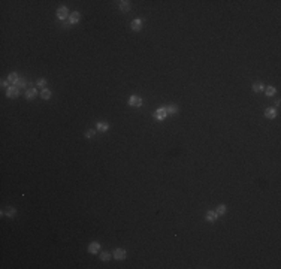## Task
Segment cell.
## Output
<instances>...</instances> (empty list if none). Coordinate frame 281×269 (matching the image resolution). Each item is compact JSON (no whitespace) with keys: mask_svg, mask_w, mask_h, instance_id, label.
Segmentation results:
<instances>
[{"mask_svg":"<svg viewBox=\"0 0 281 269\" xmlns=\"http://www.w3.org/2000/svg\"><path fill=\"white\" fill-rule=\"evenodd\" d=\"M6 96L9 97V99H15V97H18L20 96V88L18 87H8V90H6Z\"/></svg>","mask_w":281,"mask_h":269,"instance_id":"cell-1","label":"cell"},{"mask_svg":"<svg viewBox=\"0 0 281 269\" xmlns=\"http://www.w3.org/2000/svg\"><path fill=\"white\" fill-rule=\"evenodd\" d=\"M57 17H58V20L65 21V20L69 17V9H67L66 6H60V8L57 9Z\"/></svg>","mask_w":281,"mask_h":269,"instance_id":"cell-2","label":"cell"},{"mask_svg":"<svg viewBox=\"0 0 281 269\" xmlns=\"http://www.w3.org/2000/svg\"><path fill=\"white\" fill-rule=\"evenodd\" d=\"M126 256H127V251L124 248H117L115 251H114V257H115L117 260H124Z\"/></svg>","mask_w":281,"mask_h":269,"instance_id":"cell-3","label":"cell"},{"mask_svg":"<svg viewBox=\"0 0 281 269\" xmlns=\"http://www.w3.org/2000/svg\"><path fill=\"white\" fill-rule=\"evenodd\" d=\"M129 105L130 106H140V105H142V99H140L139 96H130L129 97Z\"/></svg>","mask_w":281,"mask_h":269,"instance_id":"cell-4","label":"cell"},{"mask_svg":"<svg viewBox=\"0 0 281 269\" xmlns=\"http://www.w3.org/2000/svg\"><path fill=\"white\" fill-rule=\"evenodd\" d=\"M142 20H139V18H136V20H133L132 22H130V27H132V30H135V32H140V29H142Z\"/></svg>","mask_w":281,"mask_h":269,"instance_id":"cell-5","label":"cell"},{"mask_svg":"<svg viewBox=\"0 0 281 269\" xmlns=\"http://www.w3.org/2000/svg\"><path fill=\"white\" fill-rule=\"evenodd\" d=\"M265 117L269 118V120H274L277 117V109L275 108H266L265 109Z\"/></svg>","mask_w":281,"mask_h":269,"instance_id":"cell-6","label":"cell"},{"mask_svg":"<svg viewBox=\"0 0 281 269\" xmlns=\"http://www.w3.org/2000/svg\"><path fill=\"white\" fill-rule=\"evenodd\" d=\"M154 117H156L157 120H164L166 117H168V112H166L164 108H159V109L156 111V114H154Z\"/></svg>","mask_w":281,"mask_h":269,"instance_id":"cell-7","label":"cell"},{"mask_svg":"<svg viewBox=\"0 0 281 269\" xmlns=\"http://www.w3.org/2000/svg\"><path fill=\"white\" fill-rule=\"evenodd\" d=\"M100 250V244L99 242H91L90 245H88V253L90 254H97Z\"/></svg>","mask_w":281,"mask_h":269,"instance_id":"cell-8","label":"cell"},{"mask_svg":"<svg viewBox=\"0 0 281 269\" xmlns=\"http://www.w3.org/2000/svg\"><path fill=\"white\" fill-rule=\"evenodd\" d=\"M36 96H37V90L36 88H27V91H25V99H27V100H33Z\"/></svg>","mask_w":281,"mask_h":269,"instance_id":"cell-9","label":"cell"},{"mask_svg":"<svg viewBox=\"0 0 281 269\" xmlns=\"http://www.w3.org/2000/svg\"><path fill=\"white\" fill-rule=\"evenodd\" d=\"M79 20H81V14H79V12H72V14L69 15V22L70 24H76Z\"/></svg>","mask_w":281,"mask_h":269,"instance_id":"cell-10","label":"cell"},{"mask_svg":"<svg viewBox=\"0 0 281 269\" xmlns=\"http://www.w3.org/2000/svg\"><path fill=\"white\" fill-rule=\"evenodd\" d=\"M18 79H20V78H18V73H15V72H11V73L8 75L9 84H14V85H15V84L18 82Z\"/></svg>","mask_w":281,"mask_h":269,"instance_id":"cell-11","label":"cell"},{"mask_svg":"<svg viewBox=\"0 0 281 269\" xmlns=\"http://www.w3.org/2000/svg\"><path fill=\"white\" fill-rule=\"evenodd\" d=\"M217 217H218V215H217L215 211H208V212H207V221L214 223V221L217 220Z\"/></svg>","mask_w":281,"mask_h":269,"instance_id":"cell-12","label":"cell"},{"mask_svg":"<svg viewBox=\"0 0 281 269\" xmlns=\"http://www.w3.org/2000/svg\"><path fill=\"white\" fill-rule=\"evenodd\" d=\"M108 129H109V124L106 121H99L97 123V130L99 132H106Z\"/></svg>","mask_w":281,"mask_h":269,"instance_id":"cell-13","label":"cell"},{"mask_svg":"<svg viewBox=\"0 0 281 269\" xmlns=\"http://www.w3.org/2000/svg\"><path fill=\"white\" fill-rule=\"evenodd\" d=\"M120 9H121L123 12H129V11H130V2H127V0L120 2Z\"/></svg>","mask_w":281,"mask_h":269,"instance_id":"cell-14","label":"cell"},{"mask_svg":"<svg viewBox=\"0 0 281 269\" xmlns=\"http://www.w3.org/2000/svg\"><path fill=\"white\" fill-rule=\"evenodd\" d=\"M263 88H265V85H263L262 82H254V84H253V91H254V93H260Z\"/></svg>","mask_w":281,"mask_h":269,"instance_id":"cell-15","label":"cell"},{"mask_svg":"<svg viewBox=\"0 0 281 269\" xmlns=\"http://www.w3.org/2000/svg\"><path fill=\"white\" fill-rule=\"evenodd\" d=\"M265 93H266V96H269V97H272L275 93H277V90H275V87H272V85H269V87H266L265 88Z\"/></svg>","mask_w":281,"mask_h":269,"instance_id":"cell-16","label":"cell"},{"mask_svg":"<svg viewBox=\"0 0 281 269\" xmlns=\"http://www.w3.org/2000/svg\"><path fill=\"white\" fill-rule=\"evenodd\" d=\"M164 109H166V112H168V114H176V112H178V106H176V105H168Z\"/></svg>","mask_w":281,"mask_h":269,"instance_id":"cell-17","label":"cell"},{"mask_svg":"<svg viewBox=\"0 0 281 269\" xmlns=\"http://www.w3.org/2000/svg\"><path fill=\"white\" fill-rule=\"evenodd\" d=\"M41 96H42V99L48 100V99L51 97V91H49L48 88H44V90H42V93H41Z\"/></svg>","mask_w":281,"mask_h":269,"instance_id":"cell-18","label":"cell"},{"mask_svg":"<svg viewBox=\"0 0 281 269\" xmlns=\"http://www.w3.org/2000/svg\"><path fill=\"white\" fill-rule=\"evenodd\" d=\"M109 257H111V253H108V251H103L100 254V260H103V262L109 260Z\"/></svg>","mask_w":281,"mask_h":269,"instance_id":"cell-19","label":"cell"},{"mask_svg":"<svg viewBox=\"0 0 281 269\" xmlns=\"http://www.w3.org/2000/svg\"><path fill=\"white\" fill-rule=\"evenodd\" d=\"M217 215H223L224 212H226V206H224V205H220V206L218 208H217Z\"/></svg>","mask_w":281,"mask_h":269,"instance_id":"cell-20","label":"cell"},{"mask_svg":"<svg viewBox=\"0 0 281 269\" xmlns=\"http://www.w3.org/2000/svg\"><path fill=\"white\" fill-rule=\"evenodd\" d=\"M36 85H37V87H45V85H46V79H44V78L37 79V81H36Z\"/></svg>","mask_w":281,"mask_h":269,"instance_id":"cell-21","label":"cell"},{"mask_svg":"<svg viewBox=\"0 0 281 269\" xmlns=\"http://www.w3.org/2000/svg\"><path fill=\"white\" fill-rule=\"evenodd\" d=\"M25 84H27V82H25V79L21 78V79H18V82L15 84V87H25Z\"/></svg>","mask_w":281,"mask_h":269,"instance_id":"cell-22","label":"cell"},{"mask_svg":"<svg viewBox=\"0 0 281 269\" xmlns=\"http://www.w3.org/2000/svg\"><path fill=\"white\" fill-rule=\"evenodd\" d=\"M6 215L9 217V218H12V217L15 215V209H14V208H9V209H8V212H6Z\"/></svg>","mask_w":281,"mask_h":269,"instance_id":"cell-23","label":"cell"},{"mask_svg":"<svg viewBox=\"0 0 281 269\" xmlns=\"http://www.w3.org/2000/svg\"><path fill=\"white\" fill-rule=\"evenodd\" d=\"M96 135V130H88L87 133H85V138H88V139H90V138H93Z\"/></svg>","mask_w":281,"mask_h":269,"instance_id":"cell-24","label":"cell"},{"mask_svg":"<svg viewBox=\"0 0 281 269\" xmlns=\"http://www.w3.org/2000/svg\"><path fill=\"white\" fill-rule=\"evenodd\" d=\"M8 85H9V81H5V79H3V81H2V87H8Z\"/></svg>","mask_w":281,"mask_h":269,"instance_id":"cell-25","label":"cell"}]
</instances>
